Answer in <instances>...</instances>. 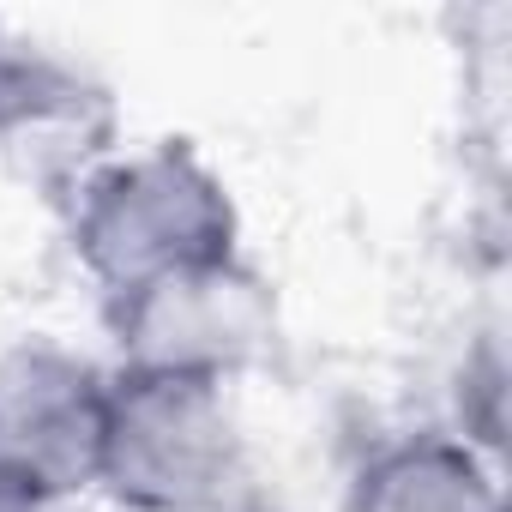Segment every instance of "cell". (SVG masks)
<instances>
[{"label":"cell","instance_id":"cell-1","mask_svg":"<svg viewBox=\"0 0 512 512\" xmlns=\"http://www.w3.org/2000/svg\"><path fill=\"white\" fill-rule=\"evenodd\" d=\"M223 464V416L211 380L193 374H139L133 392L103 410L97 470L121 476L127 494L151 506H193Z\"/></svg>","mask_w":512,"mask_h":512},{"label":"cell","instance_id":"cell-2","mask_svg":"<svg viewBox=\"0 0 512 512\" xmlns=\"http://www.w3.org/2000/svg\"><path fill=\"white\" fill-rule=\"evenodd\" d=\"M217 199L211 181L181 157H145L121 169L91 211V253L121 284H151L181 266L217 260Z\"/></svg>","mask_w":512,"mask_h":512},{"label":"cell","instance_id":"cell-3","mask_svg":"<svg viewBox=\"0 0 512 512\" xmlns=\"http://www.w3.org/2000/svg\"><path fill=\"white\" fill-rule=\"evenodd\" d=\"M362 512H488V500L470 464L446 452H404L374 476V488L362 494Z\"/></svg>","mask_w":512,"mask_h":512}]
</instances>
